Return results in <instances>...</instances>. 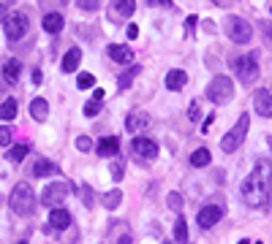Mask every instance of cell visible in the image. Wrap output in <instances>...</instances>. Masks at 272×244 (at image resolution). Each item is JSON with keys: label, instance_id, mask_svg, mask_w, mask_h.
Masks as SVG:
<instances>
[{"label": "cell", "instance_id": "cell-1", "mask_svg": "<svg viewBox=\"0 0 272 244\" xmlns=\"http://www.w3.org/2000/svg\"><path fill=\"white\" fill-rule=\"evenodd\" d=\"M270 187H272V166H270V160H259L253 174L243 182V201L248 203L250 209H267Z\"/></svg>", "mask_w": 272, "mask_h": 244}, {"label": "cell", "instance_id": "cell-2", "mask_svg": "<svg viewBox=\"0 0 272 244\" xmlns=\"http://www.w3.org/2000/svg\"><path fill=\"white\" fill-rule=\"evenodd\" d=\"M231 68H234L237 79L243 81V84H253L256 79H259V54L250 52V54H237L234 60H231Z\"/></svg>", "mask_w": 272, "mask_h": 244}, {"label": "cell", "instance_id": "cell-3", "mask_svg": "<svg viewBox=\"0 0 272 244\" xmlns=\"http://www.w3.org/2000/svg\"><path fill=\"white\" fill-rule=\"evenodd\" d=\"M11 209L17 212L19 217H27L36 212V195H33V187L27 182H19L11 190Z\"/></svg>", "mask_w": 272, "mask_h": 244}, {"label": "cell", "instance_id": "cell-4", "mask_svg": "<svg viewBox=\"0 0 272 244\" xmlns=\"http://www.w3.org/2000/svg\"><path fill=\"white\" fill-rule=\"evenodd\" d=\"M207 98L218 106L229 103V100L234 98V81H231L229 76H215V79L207 84Z\"/></svg>", "mask_w": 272, "mask_h": 244}, {"label": "cell", "instance_id": "cell-5", "mask_svg": "<svg viewBox=\"0 0 272 244\" xmlns=\"http://www.w3.org/2000/svg\"><path fill=\"white\" fill-rule=\"evenodd\" d=\"M248 125H250V117L243 114L240 120H237V125L229 130V133L223 136V141H220V149L223 152H237L240 149V144L245 141V133H248Z\"/></svg>", "mask_w": 272, "mask_h": 244}, {"label": "cell", "instance_id": "cell-6", "mask_svg": "<svg viewBox=\"0 0 272 244\" xmlns=\"http://www.w3.org/2000/svg\"><path fill=\"white\" fill-rule=\"evenodd\" d=\"M226 35H229L231 44H250L253 27H250V22H245L243 17H229L226 19Z\"/></svg>", "mask_w": 272, "mask_h": 244}, {"label": "cell", "instance_id": "cell-7", "mask_svg": "<svg viewBox=\"0 0 272 244\" xmlns=\"http://www.w3.org/2000/svg\"><path fill=\"white\" fill-rule=\"evenodd\" d=\"M27 30H30V22H27V17H25L22 11H14V14L6 17V35H8L11 44L22 41L25 35H27Z\"/></svg>", "mask_w": 272, "mask_h": 244}, {"label": "cell", "instance_id": "cell-8", "mask_svg": "<svg viewBox=\"0 0 272 244\" xmlns=\"http://www.w3.org/2000/svg\"><path fill=\"white\" fill-rule=\"evenodd\" d=\"M131 152H134L136 160H155L158 157V144L153 139H147V136H136L131 141Z\"/></svg>", "mask_w": 272, "mask_h": 244}, {"label": "cell", "instance_id": "cell-9", "mask_svg": "<svg viewBox=\"0 0 272 244\" xmlns=\"http://www.w3.org/2000/svg\"><path fill=\"white\" fill-rule=\"evenodd\" d=\"M68 185L65 182H52V185H47L44 187V193H41V203L44 206H57V203H63L65 201V195H68Z\"/></svg>", "mask_w": 272, "mask_h": 244}, {"label": "cell", "instance_id": "cell-10", "mask_svg": "<svg viewBox=\"0 0 272 244\" xmlns=\"http://www.w3.org/2000/svg\"><path fill=\"white\" fill-rule=\"evenodd\" d=\"M220 217H223V206H218V203H207L204 209H199V217H196V222H199V228H213L215 222H220Z\"/></svg>", "mask_w": 272, "mask_h": 244}, {"label": "cell", "instance_id": "cell-11", "mask_svg": "<svg viewBox=\"0 0 272 244\" xmlns=\"http://www.w3.org/2000/svg\"><path fill=\"white\" fill-rule=\"evenodd\" d=\"M253 109L259 117H272V95L270 90H256L253 93Z\"/></svg>", "mask_w": 272, "mask_h": 244}, {"label": "cell", "instance_id": "cell-12", "mask_svg": "<svg viewBox=\"0 0 272 244\" xmlns=\"http://www.w3.org/2000/svg\"><path fill=\"white\" fill-rule=\"evenodd\" d=\"M71 225V215H68V209H63V206H52V212H49V228H54V231H65V228Z\"/></svg>", "mask_w": 272, "mask_h": 244}, {"label": "cell", "instance_id": "cell-13", "mask_svg": "<svg viewBox=\"0 0 272 244\" xmlns=\"http://www.w3.org/2000/svg\"><path fill=\"white\" fill-rule=\"evenodd\" d=\"M134 11H136V3H134V0H112V6H109L112 19H128Z\"/></svg>", "mask_w": 272, "mask_h": 244}, {"label": "cell", "instance_id": "cell-14", "mask_svg": "<svg viewBox=\"0 0 272 244\" xmlns=\"http://www.w3.org/2000/svg\"><path fill=\"white\" fill-rule=\"evenodd\" d=\"M125 128H128L131 133H139V130L150 128V114H144V111H131V114L125 117Z\"/></svg>", "mask_w": 272, "mask_h": 244}, {"label": "cell", "instance_id": "cell-15", "mask_svg": "<svg viewBox=\"0 0 272 244\" xmlns=\"http://www.w3.org/2000/svg\"><path fill=\"white\" fill-rule=\"evenodd\" d=\"M107 54L114 60V63H120V65H128L131 60H134V49L125 47V44H112V47L107 49Z\"/></svg>", "mask_w": 272, "mask_h": 244}, {"label": "cell", "instance_id": "cell-16", "mask_svg": "<svg viewBox=\"0 0 272 244\" xmlns=\"http://www.w3.org/2000/svg\"><path fill=\"white\" fill-rule=\"evenodd\" d=\"M185 84H188V73L180 68H172L169 73H166V87L172 90V93H177V90H183Z\"/></svg>", "mask_w": 272, "mask_h": 244}, {"label": "cell", "instance_id": "cell-17", "mask_svg": "<svg viewBox=\"0 0 272 244\" xmlns=\"http://www.w3.org/2000/svg\"><path fill=\"white\" fill-rule=\"evenodd\" d=\"M30 117L36 122H47L49 117V100L47 98H33L30 100Z\"/></svg>", "mask_w": 272, "mask_h": 244}, {"label": "cell", "instance_id": "cell-18", "mask_svg": "<svg viewBox=\"0 0 272 244\" xmlns=\"http://www.w3.org/2000/svg\"><path fill=\"white\" fill-rule=\"evenodd\" d=\"M98 155L101 157H114V155H120V139H114V136H107V139H101L98 141Z\"/></svg>", "mask_w": 272, "mask_h": 244}, {"label": "cell", "instance_id": "cell-19", "mask_svg": "<svg viewBox=\"0 0 272 244\" xmlns=\"http://www.w3.org/2000/svg\"><path fill=\"white\" fill-rule=\"evenodd\" d=\"M79 63H82V49L74 47V49H68V52H65L63 65H60V68H63V73H74V71L79 68Z\"/></svg>", "mask_w": 272, "mask_h": 244}, {"label": "cell", "instance_id": "cell-20", "mask_svg": "<svg viewBox=\"0 0 272 244\" xmlns=\"http://www.w3.org/2000/svg\"><path fill=\"white\" fill-rule=\"evenodd\" d=\"M57 171H60L57 166H54L52 160H44V157L30 166V174H33V176H49V174H57Z\"/></svg>", "mask_w": 272, "mask_h": 244}, {"label": "cell", "instance_id": "cell-21", "mask_svg": "<svg viewBox=\"0 0 272 244\" xmlns=\"http://www.w3.org/2000/svg\"><path fill=\"white\" fill-rule=\"evenodd\" d=\"M44 30L47 33H52V35H57L60 30H63V14H57V11H52V14H44Z\"/></svg>", "mask_w": 272, "mask_h": 244}, {"label": "cell", "instance_id": "cell-22", "mask_svg": "<svg viewBox=\"0 0 272 244\" xmlns=\"http://www.w3.org/2000/svg\"><path fill=\"white\" fill-rule=\"evenodd\" d=\"M19 73H22L19 60H6V63H3V79H6L8 84H14V81L19 79Z\"/></svg>", "mask_w": 272, "mask_h": 244}, {"label": "cell", "instance_id": "cell-23", "mask_svg": "<svg viewBox=\"0 0 272 244\" xmlns=\"http://www.w3.org/2000/svg\"><path fill=\"white\" fill-rule=\"evenodd\" d=\"M139 73H142V65H131V68L125 71V73H120V79H117V87H120V90H128L131 84H134V79H136Z\"/></svg>", "mask_w": 272, "mask_h": 244}, {"label": "cell", "instance_id": "cell-24", "mask_svg": "<svg viewBox=\"0 0 272 244\" xmlns=\"http://www.w3.org/2000/svg\"><path fill=\"white\" fill-rule=\"evenodd\" d=\"M210 160H213V155H210L207 146H201V149H196L193 155H190V166H193V169H204V166H210Z\"/></svg>", "mask_w": 272, "mask_h": 244}, {"label": "cell", "instance_id": "cell-25", "mask_svg": "<svg viewBox=\"0 0 272 244\" xmlns=\"http://www.w3.org/2000/svg\"><path fill=\"white\" fill-rule=\"evenodd\" d=\"M27 152H30V144H14L11 149L6 152V160H11V163H22L25 157H27Z\"/></svg>", "mask_w": 272, "mask_h": 244}, {"label": "cell", "instance_id": "cell-26", "mask_svg": "<svg viewBox=\"0 0 272 244\" xmlns=\"http://www.w3.org/2000/svg\"><path fill=\"white\" fill-rule=\"evenodd\" d=\"M17 111H19V106H17V100H14V98L3 100V106H0V117H3L6 122H11L14 117H17Z\"/></svg>", "mask_w": 272, "mask_h": 244}, {"label": "cell", "instance_id": "cell-27", "mask_svg": "<svg viewBox=\"0 0 272 244\" xmlns=\"http://www.w3.org/2000/svg\"><path fill=\"white\" fill-rule=\"evenodd\" d=\"M120 201H123V193H120V190L107 193V195H104V209H117Z\"/></svg>", "mask_w": 272, "mask_h": 244}, {"label": "cell", "instance_id": "cell-28", "mask_svg": "<svg viewBox=\"0 0 272 244\" xmlns=\"http://www.w3.org/2000/svg\"><path fill=\"white\" fill-rule=\"evenodd\" d=\"M174 239L177 242H188V222H185V217H177V222H174Z\"/></svg>", "mask_w": 272, "mask_h": 244}, {"label": "cell", "instance_id": "cell-29", "mask_svg": "<svg viewBox=\"0 0 272 244\" xmlns=\"http://www.w3.org/2000/svg\"><path fill=\"white\" fill-rule=\"evenodd\" d=\"M93 84H95V76L87 73V71H82V73L77 76V87H79V90H90Z\"/></svg>", "mask_w": 272, "mask_h": 244}, {"label": "cell", "instance_id": "cell-30", "mask_svg": "<svg viewBox=\"0 0 272 244\" xmlns=\"http://www.w3.org/2000/svg\"><path fill=\"white\" fill-rule=\"evenodd\" d=\"M101 100H104V98H95V95H93V100H87V103H84V117H95V114H98L101 106H104Z\"/></svg>", "mask_w": 272, "mask_h": 244}, {"label": "cell", "instance_id": "cell-31", "mask_svg": "<svg viewBox=\"0 0 272 244\" xmlns=\"http://www.w3.org/2000/svg\"><path fill=\"white\" fill-rule=\"evenodd\" d=\"M123 174H125V163L123 160H114L112 163V179L120 182V179H123Z\"/></svg>", "mask_w": 272, "mask_h": 244}, {"label": "cell", "instance_id": "cell-32", "mask_svg": "<svg viewBox=\"0 0 272 244\" xmlns=\"http://www.w3.org/2000/svg\"><path fill=\"white\" fill-rule=\"evenodd\" d=\"M8 144H11V128L0 125V146H8Z\"/></svg>", "mask_w": 272, "mask_h": 244}, {"label": "cell", "instance_id": "cell-33", "mask_svg": "<svg viewBox=\"0 0 272 244\" xmlns=\"http://www.w3.org/2000/svg\"><path fill=\"white\" fill-rule=\"evenodd\" d=\"M77 6L84 8V11H95L101 6V0H77Z\"/></svg>", "mask_w": 272, "mask_h": 244}, {"label": "cell", "instance_id": "cell-34", "mask_svg": "<svg viewBox=\"0 0 272 244\" xmlns=\"http://www.w3.org/2000/svg\"><path fill=\"white\" fill-rule=\"evenodd\" d=\"M77 149L79 152H90V149H93V141H90L87 136H79V139H77Z\"/></svg>", "mask_w": 272, "mask_h": 244}, {"label": "cell", "instance_id": "cell-35", "mask_svg": "<svg viewBox=\"0 0 272 244\" xmlns=\"http://www.w3.org/2000/svg\"><path fill=\"white\" fill-rule=\"evenodd\" d=\"M169 206H172L174 212H180L183 209V198H180L177 193H169Z\"/></svg>", "mask_w": 272, "mask_h": 244}, {"label": "cell", "instance_id": "cell-36", "mask_svg": "<svg viewBox=\"0 0 272 244\" xmlns=\"http://www.w3.org/2000/svg\"><path fill=\"white\" fill-rule=\"evenodd\" d=\"M188 117H190V120H199V103H196V100H193V103H190V109H188Z\"/></svg>", "mask_w": 272, "mask_h": 244}, {"label": "cell", "instance_id": "cell-37", "mask_svg": "<svg viewBox=\"0 0 272 244\" xmlns=\"http://www.w3.org/2000/svg\"><path fill=\"white\" fill-rule=\"evenodd\" d=\"M193 27H196V17H188V22H185V35H193Z\"/></svg>", "mask_w": 272, "mask_h": 244}, {"label": "cell", "instance_id": "cell-38", "mask_svg": "<svg viewBox=\"0 0 272 244\" xmlns=\"http://www.w3.org/2000/svg\"><path fill=\"white\" fill-rule=\"evenodd\" d=\"M147 6H161V8H169L172 0H147Z\"/></svg>", "mask_w": 272, "mask_h": 244}, {"label": "cell", "instance_id": "cell-39", "mask_svg": "<svg viewBox=\"0 0 272 244\" xmlns=\"http://www.w3.org/2000/svg\"><path fill=\"white\" fill-rule=\"evenodd\" d=\"M82 195H84V203H87V206H93V195H90V187L87 185H82Z\"/></svg>", "mask_w": 272, "mask_h": 244}, {"label": "cell", "instance_id": "cell-40", "mask_svg": "<svg viewBox=\"0 0 272 244\" xmlns=\"http://www.w3.org/2000/svg\"><path fill=\"white\" fill-rule=\"evenodd\" d=\"M128 38H139V27L136 24H128Z\"/></svg>", "mask_w": 272, "mask_h": 244}, {"label": "cell", "instance_id": "cell-41", "mask_svg": "<svg viewBox=\"0 0 272 244\" xmlns=\"http://www.w3.org/2000/svg\"><path fill=\"white\" fill-rule=\"evenodd\" d=\"M41 81H44V79H41V71L36 68V71H33V84H41Z\"/></svg>", "mask_w": 272, "mask_h": 244}, {"label": "cell", "instance_id": "cell-42", "mask_svg": "<svg viewBox=\"0 0 272 244\" xmlns=\"http://www.w3.org/2000/svg\"><path fill=\"white\" fill-rule=\"evenodd\" d=\"M215 6H220V8H229L231 6V0H213Z\"/></svg>", "mask_w": 272, "mask_h": 244}, {"label": "cell", "instance_id": "cell-43", "mask_svg": "<svg viewBox=\"0 0 272 244\" xmlns=\"http://www.w3.org/2000/svg\"><path fill=\"white\" fill-rule=\"evenodd\" d=\"M117 244H131V233H123V236H120V242Z\"/></svg>", "mask_w": 272, "mask_h": 244}, {"label": "cell", "instance_id": "cell-44", "mask_svg": "<svg viewBox=\"0 0 272 244\" xmlns=\"http://www.w3.org/2000/svg\"><path fill=\"white\" fill-rule=\"evenodd\" d=\"M3 14H6V6H3V3H0V19H3Z\"/></svg>", "mask_w": 272, "mask_h": 244}, {"label": "cell", "instance_id": "cell-45", "mask_svg": "<svg viewBox=\"0 0 272 244\" xmlns=\"http://www.w3.org/2000/svg\"><path fill=\"white\" fill-rule=\"evenodd\" d=\"M240 244H250V239H243V242H240Z\"/></svg>", "mask_w": 272, "mask_h": 244}, {"label": "cell", "instance_id": "cell-46", "mask_svg": "<svg viewBox=\"0 0 272 244\" xmlns=\"http://www.w3.org/2000/svg\"><path fill=\"white\" fill-rule=\"evenodd\" d=\"M17 244H27V242H17Z\"/></svg>", "mask_w": 272, "mask_h": 244}, {"label": "cell", "instance_id": "cell-47", "mask_svg": "<svg viewBox=\"0 0 272 244\" xmlns=\"http://www.w3.org/2000/svg\"><path fill=\"white\" fill-rule=\"evenodd\" d=\"M63 3H68V0H63Z\"/></svg>", "mask_w": 272, "mask_h": 244}]
</instances>
